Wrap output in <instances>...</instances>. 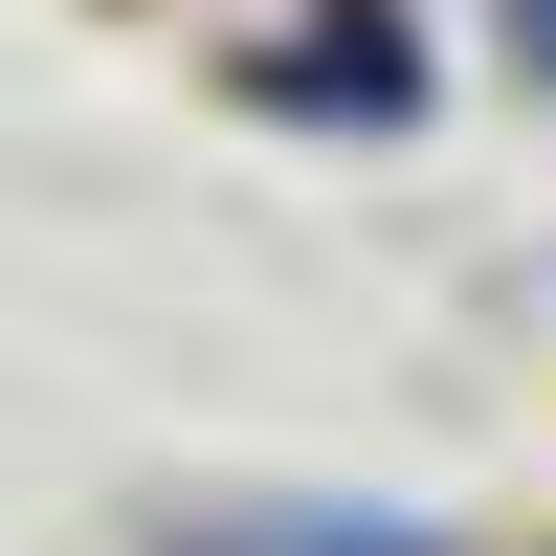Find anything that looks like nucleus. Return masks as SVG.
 Returning <instances> with one entry per match:
<instances>
[{"mask_svg": "<svg viewBox=\"0 0 556 556\" xmlns=\"http://www.w3.org/2000/svg\"><path fill=\"white\" fill-rule=\"evenodd\" d=\"M156 556H445L424 513H356V490H245V513H178Z\"/></svg>", "mask_w": 556, "mask_h": 556, "instance_id": "nucleus-1", "label": "nucleus"}, {"mask_svg": "<svg viewBox=\"0 0 556 556\" xmlns=\"http://www.w3.org/2000/svg\"><path fill=\"white\" fill-rule=\"evenodd\" d=\"M513 67H534V89H556V0H513Z\"/></svg>", "mask_w": 556, "mask_h": 556, "instance_id": "nucleus-2", "label": "nucleus"}]
</instances>
